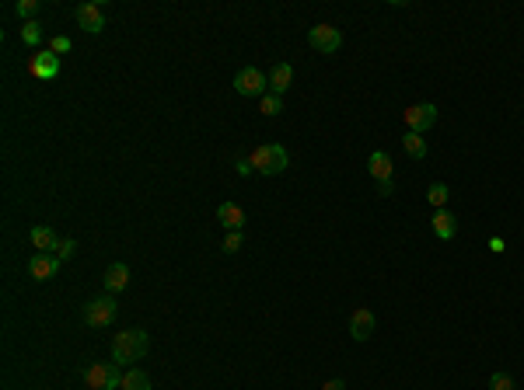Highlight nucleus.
<instances>
[{
	"label": "nucleus",
	"mask_w": 524,
	"mask_h": 390,
	"mask_svg": "<svg viewBox=\"0 0 524 390\" xmlns=\"http://www.w3.org/2000/svg\"><path fill=\"white\" fill-rule=\"evenodd\" d=\"M147 348H151L147 331L130 327V331H123V334H116V338H112V362H119V366L137 362V359H144V355H147Z\"/></svg>",
	"instance_id": "nucleus-1"
},
{
	"label": "nucleus",
	"mask_w": 524,
	"mask_h": 390,
	"mask_svg": "<svg viewBox=\"0 0 524 390\" xmlns=\"http://www.w3.org/2000/svg\"><path fill=\"white\" fill-rule=\"evenodd\" d=\"M248 161H252V168L259 171V174H266V178H273V174H284L287 171V150L280 147V143H262V147H255L252 154H248Z\"/></svg>",
	"instance_id": "nucleus-2"
},
{
	"label": "nucleus",
	"mask_w": 524,
	"mask_h": 390,
	"mask_svg": "<svg viewBox=\"0 0 524 390\" xmlns=\"http://www.w3.org/2000/svg\"><path fill=\"white\" fill-rule=\"evenodd\" d=\"M123 369H119V362H91L88 369H84V383L91 387V390H116V387H123Z\"/></svg>",
	"instance_id": "nucleus-3"
},
{
	"label": "nucleus",
	"mask_w": 524,
	"mask_h": 390,
	"mask_svg": "<svg viewBox=\"0 0 524 390\" xmlns=\"http://www.w3.org/2000/svg\"><path fill=\"white\" fill-rule=\"evenodd\" d=\"M266 88H270V77L262 74V70H255V67H245V70L234 74V91L241 98H262V95H266Z\"/></svg>",
	"instance_id": "nucleus-4"
},
{
	"label": "nucleus",
	"mask_w": 524,
	"mask_h": 390,
	"mask_svg": "<svg viewBox=\"0 0 524 390\" xmlns=\"http://www.w3.org/2000/svg\"><path fill=\"white\" fill-rule=\"evenodd\" d=\"M116 310H119V303L112 296H95V300L84 303V324L88 327H105V324L116 320Z\"/></svg>",
	"instance_id": "nucleus-5"
},
{
	"label": "nucleus",
	"mask_w": 524,
	"mask_h": 390,
	"mask_svg": "<svg viewBox=\"0 0 524 390\" xmlns=\"http://www.w3.org/2000/svg\"><path fill=\"white\" fill-rule=\"evenodd\" d=\"M308 42H311V49H318V53H336L339 46H343V35H339V29H332V25H315L311 32H308Z\"/></svg>",
	"instance_id": "nucleus-6"
},
{
	"label": "nucleus",
	"mask_w": 524,
	"mask_h": 390,
	"mask_svg": "<svg viewBox=\"0 0 524 390\" xmlns=\"http://www.w3.org/2000/svg\"><path fill=\"white\" fill-rule=\"evenodd\" d=\"M406 126H409V133H426V129H433L437 126V105H413V108H406Z\"/></svg>",
	"instance_id": "nucleus-7"
},
{
	"label": "nucleus",
	"mask_w": 524,
	"mask_h": 390,
	"mask_svg": "<svg viewBox=\"0 0 524 390\" xmlns=\"http://www.w3.org/2000/svg\"><path fill=\"white\" fill-rule=\"evenodd\" d=\"M77 25L84 29V32H91V35H98L102 29H105V11H102V4H95V0H84V4H77Z\"/></svg>",
	"instance_id": "nucleus-8"
},
{
	"label": "nucleus",
	"mask_w": 524,
	"mask_h": 390,
	"mask_svg": "<svg viewBox=\"0 0 524 390\" xmlns=\"http://www.w3.org/2000/svg\"><path fill=\"white\" fill-rule=\"evenodd\" d=\"M29 70H32V77H39V81H53V77L60 74V56H56L53 49H39V53L29 60Z\"/></svg>",
	"instance_id": "nucleus-9"
},
{
	"label": "nucleus",
	"mask_w": 524,
	"mask_h": 390,
	"mask_svg": "<svg viewBox=\"0 0 524 390\" xmlns=\"http://www.w3.org/2000/svg\"><path fill=\"white\" fill-rule=\"evenodd\" d=\"M374 327H378V317H374V310H367V307H357V310H353V317H350V334H353L357 341H367V338L374 334Z\"/></svg>",
	"instance_id": "nucleus-10"
},
{
	"label": "nucleus",
	"mask_w": 524,
	"mask_h": 390,
	"mask_svg": "<svg viewBox=\"0 0 524 390\" xmlns=\"http://www.w3.org/2000/svg\"><path fill=\"white\" fill-rule=\"evenodd\" d=\"M60 272V258L56 254H32L29 258V275L36 279V282H46V279H53Z\"/></svg>",
	"instance_id": "nucleus-11"
},
{
	"label": "nucleus",
	"mask_w": 524,
	"mask_h": 390,
	"mask_svg": "<svg viewBox=\"0 0 524 390\" xmlns=\"http://www.w3.org/2000/svg\"><path fill=\"white\" fill-rule=\"evenodd\" d=\"M217 220H220V227L227 234H241L245 230V209L234 206V202H220L217 206Z\"/></svg>",
	"instance_id": "nucleus-12"
},
{
	"label": "nucleus",
	"mask_w": 524,
	"mask_h": 390,
	"mask_svg": "<svg viewBox=\"0 0 524 390\" xmlns=\"http://www.w3.org/2000/svg\"><path fill=\"white\" fill-rule=\"evenodd\" d=\"M367 171H371V178L374 181H392V157L385 154V150H374L371 157H367Z\"/></svg>",
	"instance_id": "nucleus-13"
},
{
	"label": "nucleus",
	"mask_w": 524,
	"mask_h": 390,
	"mask_svg": "<svg viewBox=\"0 0 524 390\" xmlns=\"http://www.w3.org/2000/svg\"><path fill=\"white\" fill-rule=\"evenodd\" d=\"M430 223H433V237H440V241H451L458 234V216L447 213V209H437Z\"/></svg>",
	"instance_id": "nucleus-14"
},
{
	"label": "nucleus",
	"mask_w": 524,
	"mask_h": 390,
	"mask_svg": "<svg viewBox=\"0 0 524 390\" xmlns=\"http://www.w3.org/2000/svg\"><path fill=\"white\" fill-rule=\"evenodd\" d=\"M291 84H294V67H291V63H273V74H270L273 95H284Z\"/></svg>",
	"instance_id": "nucleus-15"
},
{
	"label": "nucleus",
	"mask_w": 524,
	"mask_h": 390,
	"mask_svg": "<svg viewBox=\"0 0 524 390\" xmlns=\"http://www.w3.org/2000/svg\"><path fill=\"white\" fill-rule=\"evenodd\" d=\"M32 244H36L39 254H49V251L60 247V237L53 234V227H32Z\"/></svg>",
	"instance_id": "nucleus-16"
},
{
	"label": "nucleus",
	"mask_w": 524,
	"mask_h": 390,
	"mask_svg": "<svg viewBox=\"0 0 524 390\" xmlns=\"http://www.w3.org/2000/svg\"><path fill=\"white\" fill-rule=\"evenodd\" d=\"M126 282H130V268H126L123 261H116V265H109V268H105V289H109V293L126 289Z\"/></svg>",
	"instance_id": "nucleus-17"
},
{
	"label": "nucleus",
	"mask_w": 524,
	"mask_h": 390,
	"mask_svg": "<svg viewBox=\"0 0 524 390\" xmlns=\"http://www.w3.org/2000/svg\"><path fill=\"white\" fill-rule=\"evenodd\" d=\"M402 147H406V154L416 157V161L426 157V140H423L419 133H406V136H402Z\"/></svg>",
	"instance_id": "nucleus-18"
},
{
	"label": "nucleus",
	"mask_w": 524,
	"mask_h": 390,
	"mask_svg": "<svg viewBox=\"0 0 524 390\" xmlns=\"http://www.w3.org/2000/svg\"><path fill=\"white\" fill-rule=\"evenodd\" d=\"M123 390H151V376H147L144 369H126Z\"/></svg>",
	"instance_id": "nucleus-19"
},
{
	"label": "nucleus",
	"mask_w": 524,
	"mask_h": 390,
	"mask_svg": "<svg viewBox=\"0 0 524 390\" xmlns=\"http://www.w3.org/2000/svg\"><path fill=\"white\" fill-rule=\"evenodd\" d=\"M447 195H451V192H447V185H444V181H433V185L426 188V199H430V206H433V209H444Z\"/></svg>",
	"instance_id": "nucleus-20"
},
{
	"label": "nucleus",
	"mask_w": 524,
	"mask_h": 390,
	"mask_svg": "<svg viewBox=\"0 0 524 390\" xmlns=\"http://www.w3.org/2000/svg\"><path fill=\"white\" fill-rule=\"evenodd\" d=\"M22 42L25 46H39L43 42V25L39 22H25L22 25Z\"/></svg>",
	"instance_id": "nucleus-21"
},
{
	"label": "nucleus",
	"mask_w": 524,
	"mask_h": 390,
	"mask_svg": "<svg viewBox=\"0 0 524 390\" xmlns=\"http://www.w3.org/2000/svg\"><path fill=\"white\" fill-rule=\"evenodd\" d=\"M259 112H262V115H270V119H273V115H280V112H284V101H280V95H262V105H259Z\"/></svg>",
	"instance_id": "nucleus-22"
},
{
	"label": "nucleus",
	"mask_w": 524,
	"mask_h": 390,
	"mask_svg": "<svg viewBox=\"0 0 524 390\" xmlns=\"http://www.w3.org/2000/svg\"><path fill=\"white\" fill-rule=\"evenodd\" d=\"M15 15H18V18H29V22H32V18L39 15V0H18V4H15Z\"/></svg>",
	"instance_id": "nucleus-23"
},
{
	"label": "nucleus",
	"mask_w": 524,
	"mask_h": 390,
	"mask_svg": "<svg viewBox=\"0 0 524 390\" xmlns=\"http://www.w3.org/2000/svg\"><path fill=\"white\" fill-rule=\"evenodd\" d=\"M489 390H514V376L510 373H493L489 376Z\"/></svg>",
	"instance_id": "nucleus-24"
},
{
	"label": "nucleus",
	"mask_w": 524,
	"mask_h": 390,
	"mask_svg": "<svg viewBox=\"0 0 524 390\" xmlns=\"http://www.w3.org/2000/svg\"><path fill=\"white\" fill-rule=\"evenodd\" d=\"M49 49H53L56 56H63V53H70V39H67V35H56V39L49 42Z\"/></svg>",
	"instance_id": "nucleus-25"
},
{
	"label": "nucleus",
	"mask_w": 524,
	"mask_h": 390,
	"mask_svg": "<svg viewBox=\"0 0 524 390\" xmlns=\"http://www.w3.org/2000/svg\"><path fill=\"white\" fill-rule=\"evenodd\" d=\"M241 241H245L241 234H227V237H224V251H227V254H234V251L241 247Z\"/></svg>",
	"instance_id": "nucleus-26"
},
{
	"label": "nucleus",
	"mask_w": 524,
	"mask_h": 390,
	"mask_svg": "<svg viewBox=\"0 0 524 390\" xmlns=\"http://www.w3.org/2000/svg\"><path fill=\"white\" fill-rule=\"evenodd\" d=\"M74 251H77V244H74V241H60V247H56V258H60V261H67Z\"/></svg>",
	"instance_id": "nucleus-27"
},
{
	"label": "nucleus",
	"mask_w": 524,
	"mask_h": 390,
	"mask_svg": "<svg viewBox=\"0 0 524 390\" xmlns=\"http://www.w3.org/2000/svg\"><path fill=\"white\" fill-rule=\"evenodd\" d=\"M234 171H238V174H241V178H248V174H255V168H252V161H248V157H241V161H238V168H234Z\"/></svg>",
	"instance_id": "nucleus-28"
},
{
	"label": "nucleus",
	"mask_w": 524,
	"mask_h": 390,
	"mask_svg": "<svg viewBox=\"0 0 524 390\" xmlns=\"http://www.w3.org/2000/svg\"><path fill=\"white\" fill-rule=\"evenodd\" d=\"M392 188H395L392 181H378V195H385V199H388V195H392Z\"/></svg>",
	"instance_id": "nucleus-29"
},
{
	"label": "nucleus",
	"mask_w": 524,
	"mask_h": 390,
	"mask_svg": "<svg viewBox=\"0 0 524 390\" xmlns=\"http://www.w3.org/2000/svg\"><path fill=\"white\" fill-rule=\"evenodd\" d=\"M322 390H346V383H343V380H325Z\"/></svg>",
	"instance_id": "nucleus-30"
},
{
	"label": "nucleus",
	"mask_w": 524,
	"mask_h": 390,
	"mask_svg": "<svg viewBox=\"0 0 524 390\" xmlns=\"http://www.w3.org/2000/svg\"><path fill=\"white\" fill-rule=\"evenodd\" d=\"M489 251H496V254H500V251H503V241H500V237H489Z\"/></svg>",
	"instance_id": "nucleus-31"
}]
</instances>
